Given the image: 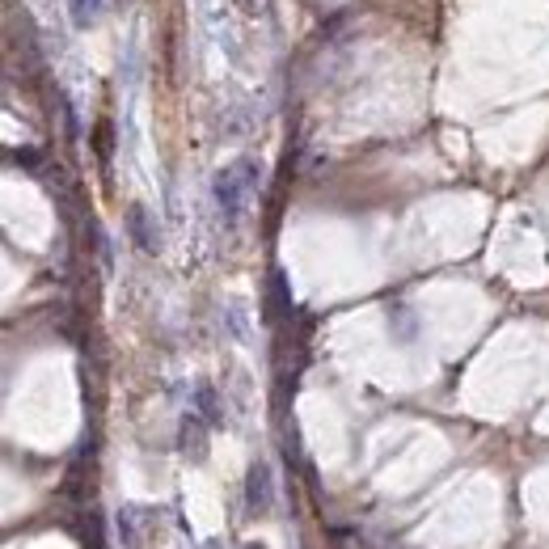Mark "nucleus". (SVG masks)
Wrapping results in <instances>:
<instances>
[{
  "label": "nucleus",
  "mask_w": 549,
  "mask_h": 549,
  "mask_svg": "<svg viewBox=\"0 0 549 549\" xmlns=\"http://www.w3.org/2000/svg\"><path fill=\"white\" fill-rule=\"evenodd\" d=\"M250 186H254V165H250V161H237V165H229V169H224V174L216 178V203H220L224 220H237V216H241Z\"/></svg>",
  "instance_id": "f257e3e1"
},
{
  "label": "nucleus",
  "mask_w": 549,
  "mask_h": 549,
  "mask_svg": "<svg viewBox=\"0 0 549 549\" xmlns=\"http://www.w3.org/2000/svg\"><path fill=\"white\" fill-rule=\"evenodd\" d=\"M199 410L207 414V423H220V414H216V393L207 389V385L199 389Z\"/></svg>",
  "instance_id": "423d86ee"
},
{
  "label": "nucleus",
  "mask_w": 549,
  "mask_h": 549,
  "mask_svg": "<svg viewBox=\"0 0 549 549\" xmlns=\"http://www.w3.org/2000/svg\"><path fill=\"white\" fill-rule=\"evenodd\" d=\"M182 452L186 457H195V461L207 457V427H203L199 414H186L182 419Z\"/></svg>",
  "instance_id": "7ed1b4c3"
},
{
  "label": "nucleus",
  "mask_w": 549,
  "mask_h": 549,
  "mask_svg": "<svg viewBox=\"0 0 549 549\" xmlns=\"http://www.w3.org/2000/svg\"><path fill=\"white\" fill-rule=\"evenodd\" d=\"M68 9H72V22H77V26H89L93 17L102 13V0H68Z\"/></svg>",
  "instance_id": "39448f33"
},
{
  "label": "nucleus",
  "mask_w": 549,
  "mask_h": 549,
  "mask_svg": "<svg viewBox=\"0 0 549 549\" xmlns=\"http://www.w3.org/2000/svg\"><path fill=\"white\" fill-rule=\"evenodd\" d=\"M271 499H275L271 469L267 465H250V473H245V511H250V516H267Z\"/></svg>",
  "instance_id": "f03ea898"
},
{
  "label": "nucleus",
  "mask_w": 549,
  "mask_h": 549,
  "mask_svg": "<svg viewBox=\"0 0 549 549\" xmlns=\"http://www.w3.org/2000/svg\"><path fill=\"white\" fill-rule=\"evenodd\" d=\"M127 229H131V241H136L144 254H157V237L148 233V216H144V207H131V212H127Z\"/></svg>",
  "instance_id": "20e7f679"
},
{
  "label": "nucleus",
  "mask_w": 549,
  "mask_h": 549,
  "mask_svg": "<svg viewBox=\"0 0 549 549\" xmlns=\"http://www.w3.org/2000/svg\"><path fill=\"white\" fill-rule=\"evenodd\" d=\"M241 549H262V545H241Z\"/></svg>",
  "instance_id": "0eeeda50"
}]
</instances>
